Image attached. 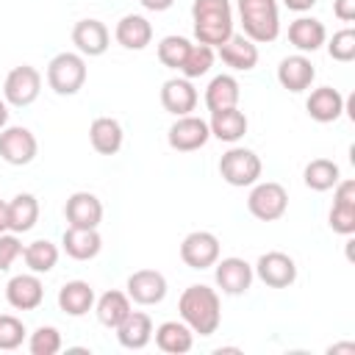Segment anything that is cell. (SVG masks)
Masks as SVG:
<instances>
[{"label": "cell", "mask_w": 355, "mask_h": 355, "mask_svg": "<svg viewBox=\"0 0 355 355\" xmlns=\"http://www.w3.org/2000/svg\"><path fill=\"white\" fill-rule=\"evenodd\" d=\"M180 319L194 330V336H214L222 322V302L211 286L194 283L178 300Z\"/></svg>", "instance_id": "6da1fadb"}, {"label": "cell", "mask_w": 355, "mask_h": 355, "mask_svg": "<svg viewBox=\"0 0 355 355\" xmlns=\"http://www.w3.org/2000/svg\"><path fill=\"white\" fill-rule=\"evenodd\" d=\"M194 36L200 44L219 47L233 33V6L230 0H194L191 3Z\"/></svg>", "instance_id": "7a4b0ae2"}, {"label": "cell", "mask_w": 355, "mask_h": 355, "mask_svg": "<svg viewBox=\"0 0 355 355\" xmlns=\"http://www.w3.org/2000/svg\"><path fill=\"white\" fill-rule=\"evenodd\" d=\"M239 19L244 36L255 44H269L280 36L277 0H239Z\"/></svg>", "instance_id": "3957f363"}, {"label": "cell", "mask_w": 355, "mask_h": 355, "mask_svg": "<svg viewBox=\"0 0 355 355\" xmlns=\"http://www.w3.org/2000/svg\"><path fill=\"white\" fill-rule=\"evenodd\" d=\"M86 75H89V69H86V58L80 53L64 50V53L53 55L47 64V86L61 97L78 94L86 83Z\"/></svg>", "instance_id": "277c9868"}, {"label": "cell", "mask_w": 355, "mask_h": 355, "mask_svg": "<svg viewBox=\"0 0 355 355\" xmlns=\"http://www.w3.org/2000/svg\"><path fill=\"white\" fill-rule=\"evenodd\" d=\"M261 172H263V164H261V158L250 147H230L219 158V175H222V180L230 183V186H236V189H244V186L258 183L261 180Z\"/></svg>", "instance_id": "5b68a950"}, {"label": "cell", "mask_w": 355, "mask_h": 355, "mask_svg": "<svg viewBox=\"0 0 355 355\" xmlns=\"http://www.w3.org/2000/svg\"><path fill=\"white\" fill-rule=\"evenodd\" d=\"M247 208L261 222H277L288 208V191L275 180H258L250 189Z\"/></svg>", "instance_id": "8992f818"}, {"label": "cell", "mask_w": 355, "mask_h": 355, "mask_svg": "<svg viewBox=\"0 0 355 355\" xmlns=\"http://www.w3.org/2000/svg\"><path fill=\"white\" fill-rule=\"evenodd\" d=\"M39 92H42V75L31 64L14 67L3 80V100L14 108H28L31 103H36Z\"/></svg>", "instance_id": "52a82bcc"}, {"label": "cell", "mask_w": 355, "mask_h": 355, "mask_svg": "<svg viewBox=\"0 0 355 355\" xmlns=\"http://www.w3.org/2000/svg\"><path fill=\"white\" fill-rule=\"evenodd\" d=\"M39 141L36 136L22 125H6L0 130V158L11 166H25L36 158Z\"/></svg>", "instance_id": "ba28073f"}, {"label": "cell", "mask_w": 355, "mask_h": 355, "mask_svg": "<svg viewBox=\"0 0 355 355\" xmlns=\"http://www.w3.org/2000/svg\"><path fill=\"white\" fill-rule=\"evenodd\" d=\"M211 139V128L202 116H194V114H186V116H178L172 125H169V133H166V141L172 150L178 153H194L200 147H205Z\"/></svg>", "instance_id": "9c48e42d"}, {"label": "cell", "mask_w": 355, "mask_h": 355, "mask_svg": "<svg viewBox=\"0 0 355 355\" xmlns=\"http://www.w3.org/2000/svg\"><path fill=\"white\" fill-rule=\"evenodd\" d=\"M180 261L189 269H208L219 261V239L211 230H191L180 241Z\"/></svg>", "instance_id": "30bf717a"}, {"label": "cell", "mask_w": 355, "mask_h": 355, "mask_svg": "<svg viewBox=\"0 0 355 355\" xmlns=\"http://www.w3.org/2000/svg\"><path fill=\"white\" fill-rule=\"evenodd\" d=\"M252 272L258 275L261 283H266L269 288H288L294 280H297V263L291 255L280 252V250H272V252H263Z\"/></svg>", "instance_id": "8fae6325"}, {"label": "cell", "mask_w": 355, "mask_h": 355, "mask_svg": "<svg viewBox=\"0 0 355 355\" xmlns=\"http://www.w3.org/2000/svg\"><path fill=\"white\" fill-rule=\"evenodd\" d=\"M214 266H216V269H214V280H216V286L222 288V294L239 297V294L250 291L255 272H252V266H250L244 258H236V255H230V258H222V261H216Z\"/></svg>", "instance_id": "7c38bea8"}, {"label": "cell", "mask_w": 355, "mask_h": 355, "mask_svg": "<svg viewBox=\"0 0 355 355\" xmlns=\"http://www.w3.org/2000/svg\"><path fill=\"white\" fill-rule=\"evenodd\" d=\"M166 277L158 269H136L128 277V297L136 305H158L166 297Z\"/></svg>", "instance_id": "4fadbf2b"}, {"label": "cell", "mask_w": 355, "mask_h": 355, "mask_svg": "<svg viewBox=\"0 0 355 355\" xmlns=\"http://www.w3.org/2000/svg\"><path fill=\"white\" fill-rule=\"evenodd\" d=\"M6 300L17 311H36L42 305V300H44V286H42L39 275L36 272L14 275L6 283Z\"/></svg>", "instance_id": "5bb4252c"}, {"label": "cell", "mask_w": 355, "mask_h": 355, "mask_svg": "<svg viewBox=\"0 0 355 355\" xmlns=\"http://www.w3.org/2000/svg\"><path fill=\"white\" fill-rule=\"evenodd\" d=\"M72 44L78 47L80 55L94 58V55H103L108 50L111 33H108L105 22H100V19H92V17L89 19H78L75 28H72Z\"/></svg>", "instance_id": "9a60e30c"}, {"label": "cell", "mask_w": 355, "mask_h": 355, "mask_svg": "<svg viewBox=\"0 0 355 355\" xmlns=\"http://www.w3.org/2000/svg\"><path fill=\"white\" fill-rule=\"evenodd\" d=\"M313 78H316V69H313V64H311V58L305 53L286 55L277 64V80H280V86L288 89V92H294V94L311 89Z\"/></svg>", "instance_id": "2e32d148"}, {"label": "cell", "mask_w": 355, "mask_h": 355, "mask_svg": "<svg viewBox=\"0 0 355 355\" xmlns=\"http://www.w3.org/2000/svg\"><path fill=\"white\" fill-rule=\"evenodd\" d=\"M64 216L69 227H97L103 222V202L92 191H75L67 197Z\"/></svg>", "instance_id": "e0dca14e"}, {"label": "cell", "mask_w": 355, "mask_h": 355, "mask_svg": "<svg viewBox=\"0 0 355 355\" xmlns=\"http://www.w3.org/2000/svg\"><path fill=\"white\" fill-rule=\"evenodd\" d=\"M161 105L175 116H186L197 108V89L189 78H169L161 86Z\"/></svg>", "instance_id": "ac0fdd59"}, {"label": "cell", "mask_w": 355, "mask_h": 355, "mask_svg": "<svg viewBox=\"0 0 355 355\" xmlns=\"http://www.w3.org/2000/svg\"><path fill=\"white\" fill-rule=\"evenodd\" d=\"M305 111H308V116L313 122H322V125L336 122L344 114V94L338 89H333V86H319V89H313L308 94Z\"/></svg>", "instance_id": "d6986e66"}, {"label": "cell", "mask_w": 355, "mask_h": 355, "mask_svg": "<svg viewBox=\"0 0 355 355\" xmlns=\"http://www.w3.org/2000/svg\"><path fill=\"white\" fill-rule=\"evenodd\" d=\"M61 250L75 261H92L103 250V236L97 227H67L61 236Z\"/></svg>", "instance_id": "ffe728a7"}, {"label": "cell", "mask_w": 355, "mask_h": 355, "mask_svg": "<svg viewBox=\"0 0 355 355\" xmlns=\"http://www.w3.org/2000/svg\"><path fill=\"white\" fill-rule=\"evenodd\" d=\"M219 58L222 64H227L236 72H250L258 64V44L252 39H247L244 33H230V39L225 44H219Z\"/></svg>", "instance_id": "44dd1931"}, {"label": "cell", "mask_w": 355, "mask_h": 355, "mask_svg": "<svg viewBox=\"0 0 355 355\" xmlns=\"http://www.w3.org/2000/svg\"><path fill=\"white\" fill-rule=\"evenodd\" d=\"M153 336H155V347L161 352H169V355H183V352H189L194 347V330L183 319L180 322L178 319L161 322L153 330Z\"/></svg>", "instance_id": "7402d4cb"}, {"label": "cell", "mask_w": 355, "mask_h": 355, "mask_svg": "<svg viewBox=\"0 0 355 355\" xmlns=\"http://www.w3.org/2000/svg\"><path fill=\"white\" fill-rule=\"evenodd\" d=\"M114 330L125 349H144L153 341V319L144 311H130Z\"/></svg>", "instance_id": "603a6c76"}, {"label": "cell", "mask_w": 355, "mask_h": 355, "mask_svg": "<svg viewBox=\"0 0 355 355\" xmlns=\"http://www.w3.org/2000/svg\"><path fill=\"white\" fill-rule=\"evenodd\" d=\"M114 39L125 50H144L153 42V25L141 14H125L114 28Z\"/></svg>", "instance_id": "cb8c5ba5"}, {"label": "cell", "mask_w": 355, "mask_h": 355, "mask_svg": "<svg viewBox=\"0 0 355 355\" xmlns=\"http://www.w3.org/2000/svg\"><path fill=\"white\" fill-rule=\"evenodd\" d=\"M247 116L244 111H239V105L233 108H222V111H211V136L219 139V141H227V144H236L239 139H244L247 133Z\"/></svg>", "instance_id": "d4e9b609"}, {"label": "cell", "mask_w": 355, "mask_h": 355, "mask_svg": "<svg viewBox=\"0 0 355 355\" xmlns=\"http://www.w3.org/2000/svg\"><path fill=\"white\" fill-rule=\"evenodd\" d=\"M288 42L300 50V53H316L324 42H327V31L319 19L313 17H297L288 25Z\"/></svg>", "instance_id": "484cf974"}, {"label": "cell", "mask_w": 355, "mask_h": 355, "mask_svg": "<svg viewBox=\"0 0 355 355\" xmlns=\"http://www.w3.org/2000/svg\"><path fill=\"white\" fill-rule=\"evenodd\" d=\"M58 308L67 316H86L94 308V288L86 280H69L58 288Z\"/></svg>", "instance_id": "4316f807"}, {"label": "cell", "mask_w": 355, "mask_h": 355, "mask_svg": "<svg viewBox=\"0 0 355 355\" xmlns=\"http://www.w3.org/2000/svg\"><path fill=\"white\" fill-rule=\"evenodd\" d=\"M122 125L114 119V116H97L92 125H89V141L92 147L100 153V155H114L119 153L122 147Z\"/></svg>", "instance_id": "83f0119b"}, {"label": "cell", "mask_w": 355, "mask_h": 355, "mask_svg": "<svg viewBox=\"0 0 355 355\" xmlns=\"http://www.w3.org/2000/svg\"><path fill=\"white\" fill-rule=\"evenodd\" d=\"M94 313H97V322H100L103 327L114 330V327L130 313V297H128L125 291L111 288V291H105V294H100V297L94 300Z\"/></svg>", "instance_id": "f1b7e54d"}, {"label": "cell", "mask_w": 355, "mask_h": 355, "mask_svg": "<svg viewBox=\"0 0 355 355\" xmlns=\"http://www.w3.org/2000/svg\"><path fill=\"white\" fill-rule=\"evenodd\" d=\"M39 222V200L28 191L17 194L8 202V230L11 233H28Z\"/></svg>", "instance_id": "f546056e"}, {"label": "cell", "mask_w": 355, "mask_h": 355, "mask_svg": "<svg viewBox=\"0 0 355 355\" xmlns=\"http://www.w3.org/2000/svg\"><path fill=\"white\" fill-rule=\"evenodd\" d=\"M239 97H241V89H239V80L233 75H216V78H211V83L205 89L208 111L233 108V105H239Z\"/></svg>", "instance_id": "4dcf8cb0"}, {"label": "cell", "mask_w": 355, "mask_h": 355, "mask_svg": "<svg viewBox=\"0 0 355 355\" xmlns=\"http://www.w3.org/2000/svg\"><path fill=\"white\" fill-rule=\"evenodd\" d=\"M302 180H305V186H308L311 191H330V189L341 180V169H338V164L330 161V158H313V161L305 166Z\"/></svg>", "instance_id": "1f68e13d"}, {"label": "cell", "mask_w": 355, "mask_h": 355, "mask_svg": "<svg viewBox=\"0 0 355 355\" xmlns=\"http://www.w3.org/2000/svg\"><path fill=\"white\" fill-rule=\"evenodd\" d=\"M22 258H25V266L31 272L47 275L58 263V247L53 241H47V239H36V241H31V244L22 247Z\"/></svg>", "instance_id": "d6a6232c"}, {"label": "cell", "mask_w": 355, "mask_h": 355, "mask_svg": "<svg viewBox=\"0 0 355 355\" xmlns=\"http://www.w3.org/2000/svg\"><path fill=\"white\" fill-rule=\"evenodd\" d=\"M214 47H208V44H191L189 47V55H186V61H183V67H180V72H183V78H189V80H194V78H202V75H208L211 72V67H214Z\"/></svg>", "instance_id": "836d02e7"}, {"label": "cell", "mask_w": 355, "mask_h": 355, "mask_svg": "<svg viewBox=\"0 0 355 355\" xmlns=\"http://www.w3.org/2000/svg\"><path fill=\"white\" fill-rule=\"evenodd\" d=\"M189 47H191V42L186 39V36H164L161 42H158V61L164 64V67H169V69H178L180 72V67H183V61H186V55H189Z\"/></svg>", "instance_id": "e575fe53"}, {"label": "cell", "mask_w": 355, "mask_h": 355, "mask_svg": "<svg viewBox=\"0 0 355 355\" xmlns=\"http://www.w3.org/2000/svg\"><path fill=\"white\" fill-rule=\"evenodd\" d=\"M61 347H64L61 333H58V327H53V324H42V327H36V330L31 333V338H28V349H31V355H55Z\"/></svg>", "instance_id": "d590c367"}, {"label": "cell", "mask_w": 355, "mask_h": 355, "mask_svg": "<svg viewBox=\"0 0 355 355\" xmlns=\"http://www.w3.org/2000/svg\"><path fill=\"white\" fill-rule=\"evenodd\" d=\"M25 333H28V330H25L22 319H17V316H11V313H0V349L11 352V349L22 347Z\"/></svg>", "instance_id": "8d00e7d4"}, {"label": "cell", "mask_w": 355, "mask_h": 355, "mask_svg": "<svg viewBox=\"0 0 355 355\" xmlns=\"http://www.w3.org/2000/svg\"><path fill=\"white\" fill-rule=\"evenodd\" d=\"M327 53H330L333 61H341V64L352 61V58H355V31H352V28L336 31L333 39L327 42Z\"/></svg>", "instance_id": "74e56055"}, {"label": "cell", "mask_w": 355, "mask_h": 355, "mask_svg": "<svg viewBox=\"0 0 355 355\" xmlns=\"http://www.w3.org/2000/svg\"><path fill=\"white\" fill-rule=\"evenodd\" d=\"M327 222H330L333 233L352 236L355 233V202H333Z\"/></svg>", "instance_id": "f35d334b"}, {"label": "cell", "mask_w": 355, "mask_h": 355, "mask_svg": "<svg viewBox=\"0 0 355 355\" xmlns=\"http://www.w3.org/2000/svg\"><path fill=\"white\" fill-rule=\"evenodd\" d=\"M22 255V244L17 233H0V272L11 269V263Z\"/></svg>", "instance_id": "ab89813d"}, {"label": "cell", "mask_w": 355, "mask_h": 355, "mask_svg": "<svg viewBox=\"0 0 355 355\" xmlns=\"http://www.w3.org/2000/svg\"><path fill=\"white\" fill-rule=\"evenodd\" d=\"M333 14L341 22H352L355 19V0H333Z\"/></svg>", "instance_id": "60d3db41"}, {"label": "cell", "mask_w": 355, "mask_h": 355, "mask_svg": "<svg viewBox=\"0 0 355 355\" xmlns=\"http://www.w3.org/2000/svg\"><path fill=\"white\" fill-rule=\"evenodd\" d=\"M283 6L291 8V11H297V14H302V11H311L316 6V0H283Z\"/></svg>", "instance_id": "b9f144b4"}, {"label": "cell", "mask_w": 355, "mask_h": 355, "mask_svg": "<svg viewBox=\"0 0 355 355\" xmlns=\"http://www.w3.org/2000/svg\"><path fill=\"white\" fill-rule=\"evenodd\" d=\"M139 3H141L147 11H155V14H158V11L172 8V3H175V0H139Z\"/></svg>", "instance_id": "7bdbcfd3"}, {"label": "cell", "mask_w": 355, "mask_h": 355, "mask_svg": "<svg viewBox=\"0 0 355 355\" xmlns=\"http://www.w3.org/2000/svg\"><path fill=\"white\" fill-rule=\"evenodd\" d=\"M8 230V202L0 200V233Z\"/></svg>", "instance_id": "ee69618b"}, {"label": "cell", "mask_w": 355, "mask_h": 355, "mask_svg": "<svg viewBox=\"0 0 355 355\" xmlns=\"http://www.w3.org/2000/svg\"><path fill=\"white\" fill-rule=\"evenodd\" d=\"M327 352H330V355H336V352H349V355H355V344H333Z\"/></svg>", "instance_id": "f6af8a7d"}, {"label": "cell", "mask_w": 355, "mask_h": 355, "mask_svg": "<svg viewBox=\"0 0 355 355\" xmlns=\"http://www.w3.org/2000/svg\"><path fill=\"white\" fill-rule=\"evenodd\" d=\"M8 125V103L6 100H0V130Z\"/></svg>", "instance_id": "bcb514c9"}]
</instances>
